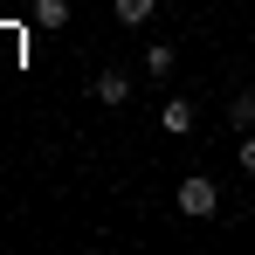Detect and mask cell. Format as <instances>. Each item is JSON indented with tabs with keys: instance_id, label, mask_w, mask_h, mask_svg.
<instances>
[{
	"instance_id": "6da1fadb",
	"label": "cell",
	"mask_w": 255,
	"mask_h": 255,
	"mask_svg": "<svg viewBox=\"0 0 255 255\" xmlns=\"http://www.w3.org/2000/svg\"><path fill=\"white\" fill-rule=\"evenodd\" d=\"M172 207L186 214V221H214V214H221V186H214L207 172H186V179L172 186Z\"/></svg>"
},
{
	"instance_id": "7a4b0ae2",
	"label": "cell",
	"mask_w": 255,
	"mask_h": 255,
	"mask_svg": "<svg viewBox=\"0 0 255 255\" xmlns=\"http://www.w3.org/2000/svg\"><path fill=\"white\" fill-rule=\"evenodd\" d=\"M193 125H200V104L193 97H166L159 104V131L166 138H193Z\"/></svg>"
},
{
	"instance_id": "3957f363",
	"label": "cell",
	"mask_w": 255,
	"mask_h": 255,
	"mask_svg": "<svg viewBox=\"0 0 255 255\" xmlns=\"http://www.w3.org/2000/svg\"><path fill=\"white\" fill-rule=\"evenodd\" d=\"M90 97L111 104V111H125V104H131V76H125V69H104V76L90 83Z\"/></svg>"
},
{
	"instance_id": "277c9868",
	"label": "cell",
	"mask_w": 255,
	"mask_h": 255,
	"mask_svg": "<svg viewBox=\"0 0 255 255\" xmlns=\"http://www.w3.org/2000/svg\"><path fill=\"white\" fill-rule=\"evenodd\" d=\"M69 14H76V0H28V21L35 28H55V35L69 28Z\"/></svg>"
},
{
	"instance_id": "5b68a950",
	"label": "cell",
	"mask_w": 255,
	"mask_h": 255,
	"mask_svg": "<svg viewBox=\"0 0 255 255\" xmlns=\"http://www.w3.org/2000/svg\"><path fill=\"white\" fill-rule=\"evenodd\" d=\"M111 14H118V28H145L159 14V0H111Z\"/></svg>"
},
{
	"instance_id": "8992f818",
	"label": "cell",
	"mask_w": 255,
	"mask_h": 255,
	"mask_svg": "<svg viewBox=\"0 0 255 255\" xmlns=\"http://www.w3.org/2000/svg\"><path fill=\"white\" fill-rule=\"evenodd\" d=\"M172 62H179V48H172V42H152V48H145V76H159V83H166Z\"/></svg>"
},
{
	"instance_id": "52a82bcc",
	"label": "cell",
	"mask_w": 255,
	"mask_h": 255,
	"mask_svg": "<svg viewBox=\"0 0 255 255\" xmlns=\"http://www.w3.org/2000/svg\"><path fill=\"white\" fill-rule=\"evenodd\" d=\"M228 125H235V131H255V90H235V97H228Z\"/></svg>"
},
{
	"instance_id": "ba28073f",
	"label": "cell",
	"mask_w": 255,
	"mask_h": 255,
	"mask_svg": "<svg viewBox=\"0 0 255 255\" xmlns=\"http://www.w3.org/2000/svg\"><path fill=\"white\" fill-rule=\"evenodd\" d=\"M235 159H242V172L255 179V131H242V145H235Z\"/></svg>"
}]
</instances>
